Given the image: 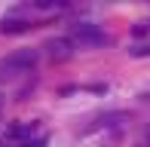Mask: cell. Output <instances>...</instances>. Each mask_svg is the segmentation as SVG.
<instances>
[{
  "instance_id": "1",
  "label": "cell",
  "mask_w": 150,
  "mask_h": 147,
  "mask_svg": "<svg viewBox=\"0 0 150 147\" xmlns=\"http://www.w3.org/2000/svg\"><path fill=\"white\" fill-rule=\"evenodd\" d=\"M37 64V49H16L12 55H6L0 61V80H12L18 74L31 71Z\"/></svg>"
},
{
  "instance_id": "2",
  "label": "cell",
  "mask_w": 150,
  "mask_h": 147,
  "mask_svg": "<svg viewBox=\"0 0 150 147\" xmlns=\"http://www.w3.org/2000/svg\"><path fill=\"white\" fill-rule=\"evenodd\" d=\"M71 40H77V43H83V46H107L110 43V37H107L98 25H89V22L74 25L71 28Z\"/></svg>"
},
{
  "instance_id": "3",
  "label": "cell",
  "mask_w": 150,
  "mask_h": 147,
  "mask_svg": "<svg viewBox=\"0 0 150 147\" xmlns=\"http://www.w3.org/2000/svg\"><path fill=\"white\" fill-rule=\"evenodd\" d=\"M46 52H49L52 61H64V58H71V52H74V40L71 37L49 40V43H46Z\"/></svg>"
},
{
  "instance_id": "4",
  "label": "cell",
  "mask_w": 150,
  "mask_h": 147,
  "mask_svg": "<svg viewBox=\"0 0 150 147\" xmlns=\"http://www.w3.org/2000/svg\"><path fill=\"white\" fill-rule=\"evenodd\" d=\"M28 28H34L31 22H25V18H3L0 22V34H22V31H28Z\"/></svg>"
},
{
  "instance_id": "5",
  "label": "cell",
  "mask_w": 150,
  "mask_h": 147,
  "mask_svg": "<svg viewBox=\"0 0 150 147\" xmlns=\"http://www.w3.org/2000/svg\"><path fill=\"white\" fill-rule=\"evenodd\" d=\"M9 135L12 138H22V144H25V138L31 135V129H28V126H9Z\"/></svg>"
},
{
  "instance_id": "6",
  "label": "cell",
  "mask_w": 150,
  "mask_h": 147,
  "mask_svg": "<svg viewBox=\"0 0 150 147\" xmlns=\"http://www.w3.org/2000/svg\"><path fill=\"white\" fill-rule=\"evenodd\" d=\"M18 147H46V138H34V141H25V144H18Z\"/></svg>"
},
{
  "instance_id": "7",
  "label": "cell",
  "mask_w": 150,
  "mask_h": 147,
  "mask_svg": "<svg viewBox=\"0 0 150 147\" xmlns=\"http://www.w3.org/2000/svg\"><path fill=\"white\" fill-rule=\"evenodd\" d=\"M132 55H135V58H141V55H150V46H135V49H132Z\"/></svg>"
},
{
  "instance_id": "8",
  "label": "cell",
  "mask_w": 150,
  "mask_h": 147,
  "mask_svg": "<svg viewBox=\"0 0 150 147\" xmlns=\"http://www.w3.org/2000/svg\"><path fill=\"white\" fill-rule=\"evenodd\" d=\"M144 138H147V144H150V129H147V132H144Z\"/></svg>"
},
{
  "instance_id": "9",
  "label": "cell",
  "mask_w": 150,
  "mask_h": 147,
  "mask_svg": "<svg viewBox=\"0 0 150 147\" xmlns=\"http://www.w3.org/2000/svg\"><path fill=\"white\" fill-rule=\"evenodd\" d=\"M0 107H3V95H0Z\"/></svg>"
}]
</instances>
